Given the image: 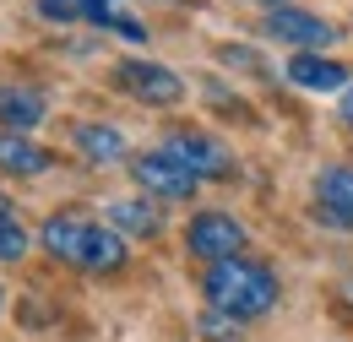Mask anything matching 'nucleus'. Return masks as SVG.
Masks as SVG:
<instances>
[{
    "label": "nucleus",
    "mask_w": 353,
    "mask_h": 342,
    "mask_svg": "<svg viewBox=\"0 0 353 342\" xmlns=\"http://www.w3.org/2000/svg\"><path fill=\"white\" fill-rule=\"evenodd\" d=\"M185 245H190V256H201L207 266L212 261H228L245 250V223L228 212H196L190 217V228H185Z\"/></svg>",
    "instance_id": "5"
},
{
    "label": "nucleus",
    "mask_w": 353,
    "mask_h": 342,
    "mask_svg": "<svg viewBox=\"0 0 353 342\" xmlns=\"http://www.w3.org/2000/svg\"><path fill=\"white\" fill-rule=\"evenodd\" d=\"M71 141H77V152H82L88 163H120V158H125V136L114 125H98V120L71 125Z\"/></svg>",
    "instance_id": "12"
},
{
    "label": "nucleus",
    "mask_w": 353,
    "mask_h": 342,
    "mask_svg": "<svg viewBox=\"0 0 353 342\" xmlns=\"http://www.w3.org/2000/svg\"><path fill=\"white\" fill-rule=\"evenodd\" d=\"M109 228L114 234H136V239H158L163 234V212L152 201H114L109 207Z\"/></svg>",
    "instance_id": "14"
},
{
    "label": "nucleus",
    "mask_w": 353,
    "mask_h": 342,
    "mask_svg": "<svg viewBox=\"0 0 353 342\" xmlns=\"http://www.w3.org/2000/svg\"><path fill=\"white\" fill-rule=\"evenodd\" d=\"M49 256H60L65 266H82V272H120L125 266V239L109 228V223H92L82 212H54L39 228Z\"/></svg>",
    "instance_id": "2"
},
{
    "label": "nucleus",
    "mask_w": 353,
    "mask_h": 342,
    "mask_svg": "<svg viewBox=\"0 0 353 342\" xmlns=\"http://www.w3.org/2000/svg\"><path fill=\"white\" fill-rule=\"evenodd\" d=\"M234 332H239V321H234V315H218V310H207V315H201V337H207V342H228Z\"/></svg>",
    "instance_id": "16"
},
{
    "label": "nucleus",
    "mask_w": 353,
    "mask_h": 342,
    "mask_svg": "<svg viewBox=\"0 0 353 342\" xmlns=\"http://www.w3.org/2000/svg\"><path fill=\"white\" fill-rule=\"evenodd\" d=\"M223 60H228V66H239V71H266L261 54H256V49H239V43H228V49H223Z\"/></svg>",
    "instance_id": "17"
},
{
    "label": "nucleus",
    "mask_w": 353,
    "mask_h": 342,
    "mask_svg": "<svg viewBox=\"0 0 353 342\" xmlns=\"http://www.w3.org/2000/svg\"><path fill=\"white\" fill-rule=\"evenodd\" d=\"M131 174H136V185H141L147 196H158V201H190L196 185H201V179L185 169L179 158H169L163 147H158V152H141Z\"/></svg>",
    "instance_id": "6"
},
{
    "label": "nucleus",
    "mask_w": 353,
    "mask_h": 342,
    "mask_svg": "<svg viewBox=\"0 0 353 342\" xmlns=\"http://www.w3.org/2000/svg\"><path fill=\"white\" fill-rule=\"evenodd\" d=\"M49 98L39 92V87L28 82H0V125L11 130V136H28V130L44 120Z\"/></svg>",
    "instance_id": "9"
},
{
    "label": "nucleus",
    "mask_w": 353,
    "mask_h": 342,
    "mask_svg": "<svg viewBox=\"0 0 353 342\" xmlns=\"http://www.w3.org/2000/svg\"><path fill=\"white\" fill-rule=\"evenodd\" d=\"M0 310H6V288H0Z\"/></svg>",
    "instance_id": "20"
},
{
    "label": "nucleus",
    "mask_w": 353,
    "mask_h": 342,
    "mask_svg": "<svg viewBox=\"0 0 353 342\" xmlns=\"http://www.w3.org/2000/svg\"><path fill=\"white\" fill-rule=\"evenodd\" d=\"M201 294H207V310H218V315L256 321V315H266L277 304V272L261 266V261H250V256H228V261L207 266Z\"/></svg>",
    "instance_id": "1"
},
{
    "label": "nucleus",
    "mask_w": 353,
    "mask_h": 342,
    "mask_svg": "<svg viewBox=\"0 0 353 342\" xmlns=\"http://www.w3.org/2000/svg\"><path fill=\"white\" fill-rule=\"evenodd\" d=\"M343 125H353V87L343 92Z\"/></svg>",
    "instance_id": "18"
},
{
    "label": "nucleus",
    "mask_w": 353,
    "mask_h": 342,
    "mask_svg": "<svg viewBox=\"0 0 353 342\" xmlns=\"http://www.w3.org/2000/svg\"><path fill=\"white\" fill-rule=\"evenodd\" d=\"M114 87L131 92L136 103H147V109H174L179 98H185L179 71L158 66V60H120V66H114Z\"/></svg>",
    "instance_id": "3"
},
{
    "label": "nucleus",
    "mask_w": 353,
    "mask_h": 342,
    "mask_svg": "<svg viewBox=\"0 0 353 342\" xmlns=\"http://www.w3.org/2000/svg\"><path fill=\"white\" fill-rule=\"evenodd\" d=\"M256 6H272V11H277V6H283V0H256Z\"/></svg>",
    "instance_id": "19"
},
{
    "label": "nucleus",
    "mask_w": 353,
    "mask_h": 342,
    "mask_svg": "<svg viewBox=\"0 0 353 342\" xmlns=\"http://www.w3.org/2000/svg\"><path fill=\"white\" fill-rule=\"evenodd\" d=\"M125 0H39V17L44 22H92V28H109L120 17Z\"/></svg>",
    "instance_id": "11"
},
{
    "label": "nucleus",
    "mask_w": 353,
    "mask_h": 342,
    "mask_svg": "<svg viewBox=\"0 0 353 342\" xmlns=\"http://www.w3.org/2000/svg\"><path fill=\"white\" fill-rule=\"evenodd\" d=\"M28 256V228L17 223V212L0 201V261H22Z\"/></svg>",
    "instance_id": "15"
},
{
    "label": "nucleus",
    "mask_w": 353,
    "mask_h": 342,
    "mask_svg": "<svg viewBox=\"0 0 353 342\" xmlns=\"http://www.w3.org/2000/svg\"><path fill=\"white\" fill-rule=\"evenodd\" d=\"M163 152L179 158L185 169L196 174V179H228L234 174V152L223 147L212 130H196V125H179L169 130V141H163Z\"/></svg>",
    "instance_id": "4"
},
{
    "label": "nucleus",
    "mask_w": 353,
    "mask_h": 342,
    "mask_svg": "<svg viewBox=\"0 0 353 342\" xmlns=\"http://www.w3.org/2000/svg\"><path fill=\"white\" fill-rule=\"evenodd\" d=\"M315 212L326 217L332 228H348L353 234V169L332 163V169L315 174Z\"/></svg>",
    "instance_id": "8"
},
{
    "label": "nucleus",
    "mask_w": 353,
    "mask_h": 342,
    "mask_svg": "<svg viewBox=\"0 0 353 342\" xmlns=\"http://www.w3.org/2000/svg\"><path fill=\"white\" fill-rule=\"evenodd\" d=\"M0 169L6 174H49L54 169V152L39 147V141H28V136L0 130Z\"/></svg>",
    "instance_id": "13"
},
{
    "label": "nucleus",
    "mask_w": 353,
    "mask_h": 342,
    "mask_svg": "<svg viewBox=\"0 0 353 342\" xmlns=\"http://www.w3.org/2000/svg\"><path fill=\"white\" fill-rule=\"evenodd\" d=\"M288 82L305 92H343L348 87V66L326 60V54H294L288 60Z\"/></svg>",
    "instance_id": "10"
},
{
    "label": "nucleus",
    "mask_w": 353,
    "mask_h": 342,
    "mask_svg": "<svg viewBox=\"0 0 353 342\" xmlns=\"http://www.w3.org/2000/svg\"><path fill=\"white\" fill-rule=\"evenodd\" d=\"M266 39H283V43H294L299 54H315V49H326V43L337 39V28L326 17H315V11L277 6V11H266Z\"/></svg>",
    "instance_id": "7"
}]
</instances>
